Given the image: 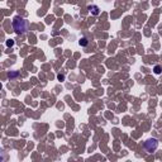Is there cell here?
I'll return each mask as SVG.
<instances>
[{
  "label": "cell",
  "instance_id": "obj_6",
  "mask_svg": "<svg viewBox=\"0 0 162 162\" xmlns=\"http://www.w3.org/2000/svg\"><path fill=\"white\" fill-rule=\"evenodd\" d=\"M161 66H156V67H154V72L156 74H161Z\"/></svg>",
  "mask_w": 162,
  "mask_h": 162
},
{
  "label": "cell",
  "instance_id": "obj_2",
  "mask_svg": "<svg viewBox=\"0 0 162 162\" xmlns=\"http://www.w3.org/2000/svg\"><path fill=\"white\" fill-rule=\"evenodd\" d=\"M143 147H145V149L147 152H153L156 148L158 147V141L156 139V138H149V139H147L145 142V145H143Z\"/></svg>",
  "mask_w": 162,
  "mask_h": 162
},
{
  "label": "cell",
  "instance_id": "obj_1",
  "mask_svg": "<svg viewBox=\"0 0 162 162\" xmlns=\"http://www.w3.org/2000/svg\"><path fill=\"white\" fill-rule=\"evenodd\" d=\"M13 28L17 34H24L28 32L29 24L28 22L22 17H15L13 19Z\"/></svg>",
  "mask_w": 162,
  "mask_h": 162
},
{
  "label": "cell",
  "instance_id": "obj_3",
  "mask_svg": "<svg viewBox=\"0 0 162 162\" xmlns=\"http://www.w3.org/2000/svg\"><path fill=\"white\" fill-rule=\"evenodd\" d=\"M87 10H89V13L91 15H99L100 14V9H99L98 5H89Z\"/></svg>",
  "mask_w": 162,
  "mask_h": 162
},
{
  "label": "cell",
  "instance_id": "obj_7",
  "mask_svg": "<svg viewBox=\"0 0 162 162\" xmlns=\"http://www.w3.org/2000/svg\"><path fill=\"white\" fill-rule=\"evenodd\" d=\"M13 44H14V42L11 41V39H9V41L7 42V46H8V47H11V46H13Z\"/></svg>",
  "mask_w": 162,
  "mask_h": 162
},
{
  "label": "cell",
  "instance_id": "obj_5",
  "mask_svg": "<svg viewBox=\"0 0 162 162\" xmlns=\"http://www.w3.org/2000/svg\"><path fill=\"white\" fill-rule=\"evenodd\" d=\"M18 75H19V74H18L17 71H15V72H9V75H8V76H9V79L11 80V79H14V77H17Z\"/></svg>",
  "mask_w": 162,
  "mask_h": 162
},
{
  "label": "cell",
  "instance_id": "obj_4",
  "mask_svg": "<svg viewBox=\"0 0 162 162\" xmlns=\"http://www.w3.org/2000/svg\"><path fill=\"white\" fill-rule=\"evenodd\" d=\"M79 44H80L81 47H86V46L89 44V41H87V38H85V37L81 38V39L79 41Z\"/></svg>",
  "mask_w": 162,
  "mask_h": 162
}]
</instances>
